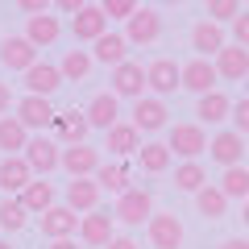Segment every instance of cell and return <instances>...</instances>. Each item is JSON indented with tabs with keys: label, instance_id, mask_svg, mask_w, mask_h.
Returning a JSON list of instances; mask_svg holds the SVG:
<instances>
[{
	"label": "cell",
	"instance_id": "cell-1",
	"mask_svg": "<svg viewBox=\"0 0 249 249\" xmlns=\"http://www.w3.org/2000/svg\"><path fill=\"white\" fill-rule=\"evenodd\" d=\"M112 216H116V224L142 229V224L154 216V196L145 191V187H129V191H121V196H116V208H112Z\"/></svg>",
	"mask_w": 249,
	"mask_h": 249
},
{
	"label": "cell",
	"instance_id": "cell-2",
	"mask_svg": "<svg viewBox=\"0 0 249 249\" xmlns=\"http://www.w3.org/2000/svg\"><path fill=\"white\" fill-rule=\"evenodd\" d=\"M166 145H170V154H178L183 162H196L199 154L208 150V133H204V124H196V121H187V124H170Z\"/></svg>",
	"mask_w": 249,
	"mask_h": 249
},
{
	"label": "cell",
	"instance_id": "cell-3",
	"mask_svg": "<svg viewBox=\"0 0 249 249\" xmlns=\"http://www.w3.org/2000/svg\"><path fill=\"white\" fill-rule=\"evenodd\" d=\"M112 96H121V100H142L145 91H150V79H145V67L142 62H133V58H124L121 67H112Z\"/></svg>",
	"mask_w": 249,
	"mask_h": 249
},
{
	"label": "cell",
	"instance_id": "cell-4",
	"mask_svg": "<svg viewBox=\"0 0 249 249\" xmlns=\"http://www.w3.org/2000/svg\"><path fill=\"white\" fill-rule=\"evenodd\" d=\"M21 158L29 162V170H34V175H42V178H46L50 170H58V166H62V145L54 142V137H42V133H34Z\"/></svg>",
	"mask_w": 249,
	"mask_h": 249
},
{
	"label": "cell",
	"instance_id": "cell-5",
	"mask_svg": "<svg viewBox=\"0 0 249 249\" xmlns=\"http://www.w3.org/2000/svg\"><path fill=\"white\" fill-rule=\"evenodd\" d=\"M145 237H150L154 249H183V220H178L175 212H154L150 220H145Z\"/></svg>",
	"mask_w": 249,
	"mask_h": 249
},
{
	"label": "cell",
	"instance_id": "cell-6",
	"mask_svg": "<svg viewBox=\"0 0 249 249\" xmlns=\"http://www.w3.org/2000/svg\"><path fill=\"white\" fill-rule=\"evenodd\" d=\"M104 166V158H100L96 145L79 142V145H62V170L71 178H96V170Z\"/></svg>",
	"mask_w": 249,
	"mask_h": 249
},
{
	"label": "cell",
	"instance_id": "cell-7",
	"mask_svg": "<svg viewBox=\"0 0 249 249\" xmlns=\"http://www.w3.org/2000/svg\"><path fill=\"white\" fill-rule=\"evenodd\" d=\"M79 220H83V216L75 212L71 204H54V208H46V212L37 216V224H42V237H50V241L75 237V232H79Z\"/></svg>",
	"mask_w": 249,
	"mask_h": 249
},
{
	"label": "cell",
	"instance_id": "cell-8",
	"mask_svg": "<svg viewBox=\"0 0 249 249\" xmlns=\"http://www.w3.org/2000/svg\"><path fill=\"white\" fill-rule=\"evenodd\" d=\"M145 79H150V96H175L178 88H183V67H178L175 58H154L150 67H145Z\"/></svg>",
	"mask_w": 249,
	"mask_h": 249
},
{
	"label": "cell",
	"instance_id": "cell-9",
	"mask_svg": "<svg viewBox=\"0 0 249 249\" xmlns=\"http://www.w3.org/2000/svg\"><path fill=\"white\" fill-rule=\"evenodd\" d=\"M116 237V216L104 212V208H96V212H88L79 220V241L91 249H108V241Z\"/></svg>",
	"mask_w": 249,
	"mask_h": 249
},
{
	"label": "cell",
	"instance_id": "cell-10",
	"mask_svg": "<svg viewBox=\"0 0 249 249\" xmlns=\"http://www.w3.org/2000/svg\"><path fill=\"white\" fill-rule=\"evenodd\" d=\"M54 116H58V112L50 108V100H46V96H29V91H25V96L17 100V121L25 124L29 133H42V129H50Z\"/></svg>",
	"mask_w": 249,
	"mask_h": 249
},
{
	"label": "cell",
	"instance_id": "cell-11",
	"mask_svg": "<svg viewBox=\"0 0 249 249\" xmlns=\"http://www.w3.org/2000/svg\"><path fill=\"white\" fill-rule=\"evenodd\" d=\"M0 62H4L9 71H21V75H25L29 67L37 62V46L29 42L25 34H9L4 42H0Z\"/></svg>",
	"mask_w": 249,
	"mask_h": 249
},
{
	"label": "cell",
	"instance_id": "cell-12",
	"mask_svg": "<svg viewBox=\"0 0 249 249\" xmlns=\"http://www.w3.org/2000/svg\"><path fill=\"white\" fill-rule=\"evenodd\" d=\"M133 124H137V133H158V129H166V100L162 96H142L133 100Z\"/></svg>",
	"mask_w": 249,
	"mask_h": 249
},
{
	"label": "cell",
	"instance_id": "cell-13",
	"mask_svg": "<svg viewBox=\"0 0 249 249\" xmlns=\"http://www.w3.org/2000/svg\"><path fill=\"white\" fill-rule=\"evenodd\" d=\"M124 37H129V46H154L162 37V17L154 9H137L124 21Z\"/></svg>",
	"mask_w": 249,
	"mask_h": 249
},
{
	"label": "cell",
	"instance_id": "cell-14",
	"mask_svg": "<svg viewBox=\"0 0 249 249\" xmlns=\"http://www.w3.org/2000/svg\"><path fill=\"white\" fill-rule=\"evenodd\" d=\"M21 83H25L29 96H46V100H50V96H54V91H58L67 79H62V71L54 67V62H34V67L21 75Z\"/></svg>",
	"mask_w": 249,
	"mask_h": 249
},
{
	"label": "cell",
	"instance_id": "cell-15",
	"mask_svg": "<svg viewBox=\"0 0 249 249\" xmlns=\"http://www.w3.org/2000/svg\"><path fill=\"white\" fill-rule=\"evenodd\" d=\"M83 116H88L91 129H112L116 121H121V96H112V91H96V96L88 100V108H83Z\"/></svg>",
	"mask_w": 249,
	"mask_h": 249
},
{
	"label": "cell",
	"instance_id": "cell-16",
	"mask_svg": "<svg viewBox=\"0 0 249 249\" xmlns=\"http://www.w3.org/2000/svg\"><path fill=\"white\" fill-rule=\"evenodd\" d=\"M229 46V34H224V25L220 21H199L196 29H191V50L199 54V58H216V54Z\"/></svg>",
	"mask_w": 249,
	"mask_h": 249
},
{
	"label": "cell",
	"instance_id": "cell-17",
	"mask_svg": "<svg viewBox=\"0 0 249 249\" xmlns=\"http://www.w3.org/2000/svg\"><path fill=\"white\" fill-rule=\"evenodd\" d=\"M34 170H29V162L21 158V154H9V158H0V191L4 196H21L29 183H34Z\"/></svg>",
	"mask_w": 249,
	"mask_h": 249
},
{
	"label": "cell",
	"instance_id": "cell-18",
	"mask_svg": "<svg viewBox=\"0 0 249 249\" xmlns=\"http://www.w3.org/2000/svg\"><path fill=\"white\" fill-rule=\"evenodd\" d=\"M216 83H220V75H216V62L208 58H191L183 62V88L187 91H196V96H208V91H216Z\"/></svg>",
	"mask_w": 249,
	"mask_h": 249
},
{
	"label": "cell",
	"instance_id": "cell-19",
	"mask_svg": "<svg viewBox=\"0 0 249 249\" xmlns=\"http://www.w3.org/2000/svg\"><path fill=\"white\" fill-rule=\"evenodd\" d=\"M208 154H212V162H220V166H241V158H245V137H241L237 129H220V133L208 142Z\"/></svg>",
	"mask_w": 249,
	"mask_h": 249
},
{
	"label": "cell",
	"instance_id": "cell-20",
	"mask_svg": "<svg viewBox=\"0 0 249 249\" xmlns=\"http://www.w3.org/2000/svg\"><path fill=\"white\" fill-rule=\"evenodd\" d=\"M104 150L112 154V158H137V150H142V133H137V124L133 121H116L112 129H108Z\"/></svg>",
	"mask_w": 249,
	"mask_h": 249
},
{
	"label": "cell",
	"instance_id": "cell-21",
	"mask_svg": "<svg viewBox=\"0 0 249 249\" xmlns=\"http://www.w3.org/2000/svg\"><path fill=\"white\" fill-rule=\"evenodd\" d=\"M71 34H75V42H96V37H104L108 34V13L100 9V4L79 9L71 17Z\"/></svg>",
	"mask_w": 249,
	"mask_h": 249
},
{
	"label": "cell",
	"instance_id": "cell-22",
	"mask_svg": "<svg viewBox=\"0 0 249 249\" xmlns=\"http://www.w3.org/2000/svg\"><path fill=\"white\" fill-rule=\"evenodd\" d=\"M216 75H220V79H229V83H241V79L249 75V46L229 42L220 54H216Z\"/></svg>",
	"mask_w": 249,
	"mask_h": 249
},
{
	"label": "cell",
	"instance_id": "cell-23",
	"mask_svg": "<svg viewBox=\"0 0 249 249\" xmlns=\"http://www.w3.org/2000/svg\"><path fill=\"white\" fill-rule=\"evenodd\" d=\"M50 133H54V142H67V145H79V142H88V133H91V124H88V116L83 112H58L54 116V124H50Z\"/></svg>",
	"mask_w": 249,
	"mask_h": 249
},
{
	"label": "cell",
	"instance_id": "cell-24",
	"mask_svg": "<svg viewBox=\"0 0 249 249\" xmlns=\"http://www.w3.org/2000/svg\"><path fill=\"white\" fill-rule=\"evenodd\" d=\"M91 58L104 62V67H121V62L129 58V37L108 29L104 37H96V42H91Z\"/></svg>",
	"mask_w": 249,
	"mask_h": 249
},
{
	"label": "cell",
	"instance_id": "cell-25",
	"mask_svg": "<svg viewBox=\"0 0 249 249\" xmlns=\"http://www.w3.org/2000/svg\"><path fill=\"white\" fill-rule=\"evenodd\" d=\"M100 196H104V191H100L96 178H71V183H67V204H71L75 212H96Z\"/></svg>",
	"mask_w": 249,
	"mask_h": 249
},
{
	"label": "cell",
	"instance_id": "cell-26",
	"mask_svg": "<svg viewBox=\"0 0 249 249\" xmlns=\"http://www.w3.org/2000/svg\"><path fill=\"white\" fill-rule=\"evenodd\" d=\"M25 37L42 50V46H54L62 37V21L50 17V13H37V17H25Z\"/></svg>",
	"mask_w": 249,
	"mask_h": 249
},
{
	"label": "cell",
	"instance_id": "cell-27",
	"mask_svg": "<svg viewBox=\"0 0 249 249\" xmlns=\"http://www.w3.org/2000/svg\"><path fill=\"white\" fill-rule=\"evenodd\" d=\"M229 112H232V100L224 96L220 88L196 100V116H199V124H220V121H229Z\"/></svg>",
	"mask_w": 249,
	"mask_h": 249
},
{
	"label": "cell",
	"instance_id": "cell-28",
	"mask_svg": "<svg viewBox=\"0 0 249 249\" xmlns=\"http://www.w3.org/2000/svg\"><path fill=\"white\" fill-rule=\"evenodd\" d=\"M29 137L34 133H29L17 116H0V150H4V158H9V154H25Z\"/></svg>",
	"mask_w": 249,
	"mask_h": 249
},
{
	"label": "cell",
	"instance_id": "cell-29",
	"mask_svg": "<svg viewBox=\"0 0 249 249\" xmlns=\"http://www.w3.org/2000/svg\"><path fill=\"white\" fill-rule=\"evenodd\" d=\"M196 208H199V216H208V220H220V216L229 212V196L220 191V183H208V187L196 191Z\"/></svg>",
	"mask_w": 249,
	"mask_h": 249
},
{
	"label": "cell",
	"instance_id": "cell-30",
	"mask_svg": "<svg viewBox=\"0 0 249 249\" xmlns=\"http://www.w3.org/2000/svg\"><path fill=\"white\" fill-rule=\"evenodd\" d=\"M17 199H21V204L29 208V216H42L46 208H54V187L46 183L42 175H37V178H34V183H29V187H25V191H21Z\"/></svg>",
	"mask_w": 249,
	"mask_h": 249
},
{
	"label": "cell",
	"instance_id": "cell-31",
	"mask_svg": "<svg viewBox=\"0 0 249 249\" xmlns=\"http://www.w3.org/2000/svg\"><path fill=\"white\" fill-rule=\"evenodd\" d=\"M170 145L166 142H145L142 150H137V162H142L145 175H162V170H170Z\"/></svg>",
	"mask_w": 249,
	"mask_h": 249
},
{
	"label": "cell",
	"instance_id": "cell-32",
	"mask_svg": "<svg viewBox=\"0 0 249 249\" xmlns=\"http://www.w3.org/2000/svg\"><path fill=\"white\" fill-rule=\"evenodd\" d=\"M129 178H133V170L124 166V162H104V166L96 170V183H100V191H112V196L129 191Z\"/></svg>",
	"mask_w": 249,
	"mask_h": 249
},
{
	"label": "cell",
	"instance_id": "cell-33",
	"mask_svg": "<svg viewBox=\"0 0 249 249\" xmlns=\"http://www.w3.org/2000/svg\"><path fill=\"white\" fill-rule=\"evenodd\" d=\"M91 67H96V58H91V50H67V54H62V62H58L62 79H71V83L88 79V75H91Z\"/></svg>",
	"mask_w": 249,
	"mask_h": 249
},
{
	"label": "cell",
	"instance_id": "cell-34",
	"mask_svg": "<svg viewBox=\"0 0 249 249\" xmlns=\"http://www.w3.org/2000/svg\"><path fill=\"white\" fill-rule=\"evenodd\" d=\"M25 224H29V208L21 204L17 196H4L0 199V229L4 232H21Z\"/></svg>",
	"mask_w": 249,
	"mask_h": 249
},
{
	"label": "cell",
	"instance_id": "cell-35",
	"mask_svg": "<svg viewBox=\"0 0 249 249\" xmlns=\"http://www.w3.org/2000/svg\"><path fill=\"white\" fill-rule=\"evenodd\" d=\"M220 191H224L229 199H241V204H245V199H249V170H245V166H224Z\"/></svg>",
	"mask_w": 249,
	"mask_h": 249
},
{
	"label": "cell",
	"instance_id": "cell-36",
	"mask_svg": "<svg viewBox=\"0 0 249 249\" xmlns=\"http://www.w3.org/2000/svg\"><path fill=\"white\" fill-rule=\"evenodd\" d=\"M175 187L187 191V196H196L199 187H208V170L199 162H183V166H175Z\"/></svg>",
	"mask_w": 249,
	"mask_h": 249
},
{
	"label": "cell",
	"instance_id": "cell-37",
	"mask_svg": "<svg viewBox=\"0 0 249 249\" xmlns=\"http://www.w3.org/2000/svg\"><path fill=\"white\" fill-rule=\"evenodd\" d=\"M208 21H220V25H232V21L241 17V0H208L204 4Z\"/></svg>",
	"mask_w": 249,
	"mask_h": 249
},
{
	"label": "cell",
	"instance_id": "cell-38",
	"mask_svg": "<svg viewBox=\"0 0 249 249\" xmlns=\"http://www.w3.org/2000/svg\"><path fill=\"white\" fill-rule=\"evenodd\" d=\"M100 9L108 13V21H129L137 13V0H100Z\"/></svg>",
	"mask_w": 249,
	"mask_h": 249
},
{
	"label": "cell",
	"instance_id": "cell-39",
	"mask_svg": "<svg viewBox=\"0 0 249 249\" xmlns=\"http://www.w3.org/2000/svg\"><path fill=\"white\" fill-rule=\"evenodd\" d=\"M229 121H232V129H237L241 137H249V96H241L237 104H232V112H229Z\"/></svg>",
	"mask_w": 249,
	"mask_h": 249
},
{
	"label": "cell",
	"instance_id": "cell-40",
	"mask_svg": "<svg viewBox=\"0 0 249 249\" xmlns=\"http://www.w3.org/2000/svg\"><path fill=\"white\" fill-rule=\"evenodd\" d=\"M232 42H237V46H249V9L232 21Z\"/></svg>",
	"mask_w": 249,
	"mask_h": 249
},
{
	"label": "cell",
	"instance_id": "cell-41",
	"mask_svg": "<svg viewBox=\"0 0 249 249\" xmlns=\"http://www.w3.org/2000/svg\"><path fill=\"white\" fill-rule=\"evenodd\" d=\"M13 4H17L21 13H29V17H37V13H46L54 4V0H13Z\"/></svg>",
	"mask_w": 249,
	"mask_h": 249
},
{
	"label": "cell",
	"instance_id": "cell-42",
	"mask_svg": "<svg viewBox=\"0 0 249 249\" xmlns=\"http://www.w3.org/2000/svg\"><path fill=\"white\" fill-rule=\"evenodd\" d=\"M88 4H91V0H54V9H58V13H67V17H75V13H79V9H88Z\"/></svg>",
	"mask_w": 249,
	"mask_h": 249
},
{
	"label": "cell",
	"instance_id": "cell-43",
	"mask_svg": "<svg viewBox=\"0 0 249 249\" xmlns=\"http://www.w3.org/2000/svg\"><path fill=\"white\" fill-rule=\"evenodd\" d=\"M9 108H13V88H9L4 79H0V116L9 112Z\"/></svg>",
	"mask_w": 249,
	"mask_h": 249
},
{
	"label": "cell",
	"instance_id": "cell-44",
	"mask_svg": "<svg viewBox=\"0 0 249 249\" xmlns=\"http://www.w3.org/2000/svg\"><path fill=\"white\" fill-rule=\"evenodd\" d=\"M108 249H137V241L133 237H112V241H108Z\"/></svg>",
	"mask_w": 249,
	"mask_h": 249
},
{
	"label": "cell",
	"instance_id": "cell-45",
	"mask_svg": "<svg viewBox=\"0 0 249 249\" xmlns=\"http://www.w3.org/2000/svg\"><path fill=\"white\" fill-rule=\"evenodd\" d=\"M220 249H249V241H241V237H229V241H220Z\"/></svg>",
	"mask_w": 249,
	"mask_h": 249
},
{
	"label": "cell",
	"instance_id": "cell-46",
	"mask_svg": "<svg viewBox=\"0 0 249 249\" xmlns=\"http://www.w3.org/2000/svg\"><path fill=\"white\" fill-rule=\"evenodd\" d=\"M50 249H75V241H71V237H62V241H50Z\"/></svg>",
	"mask_w": 249,
	"mask_h": 249
},
{
	"label": "cell",
	"instance_id": "cell-47",
	"mask_svg": "<svg viewBox=\"0 0 249 249\" xmlns=\"http://www.w3.org/2000/svg\"><path fill=\"white\" fill-rule=\"evenodd\" d=\"M241 220H245V229H249V199L241 204Z\"/></svg>",
	"mask_w": 249,
	"mask_h": 249
},
{
	"label": "cell",
	"instance_id": "cell-48",
	"mask_svg": "<svg viewBox=\"0 0 249 249\" xmlns=\"http://www.w3.org/2000/svg\"><path fill=\"white\" fill-rule=\"evenodd\" d=\"M158 4H183V0H158Z\"/></svg>",
	"mask_w": 249,
	"mask_h": 249
},
{
	"label": "cell",
	"instance_id": "cell-49",
	"mask_svg": "<svg viewBox=\"0 0 249 249\" xmlns=\"http://www.w3.org/2000/svg\"><path fill=\"white\" fill-rule=\"evenodd\" d=\"M0 249H13V245H9V241H0Z\"/></svg>",
	"mask_w": 249,
	"mask_h": 249
},
{
	"label": "cell",
	"instance_id": "cell-50",
	"mask_svg": "<svg viewBox=\"0 0 249 249\" xmlns=\"http://www.w3.org/2000/svg\"><path fill=\"white\" fill-rule=\"evenodd\" d=\"M245 96H249V75H245Z\"/></svg>",
	"mask_w": 249,
	"mask_h": 249
}]
</instances>
